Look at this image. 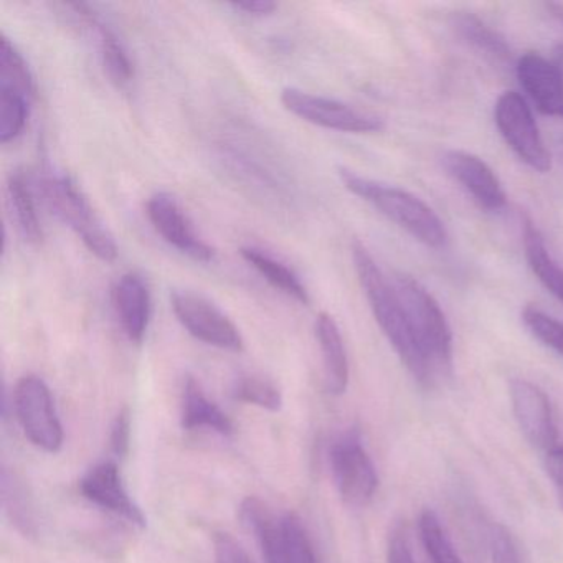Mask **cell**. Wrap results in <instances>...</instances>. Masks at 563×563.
I'll return each mask as SVG.
<instances>
[{"mask_svg":"<svg viewBox=\"0 0 563 563\" xmlns=\"http://www.w3.org/2000/svg\"><path fill=\"white\" fill-rule=\"evenodd\" d=\"M420 536L424 550L433 563H463L460 555L454 552L453 543L433 510L428 509L421 514Z\"/></svg>","mask_w":563,"mask_h":563,"instance_id":"4316f807","label":"cell"},{"mask_svg":"<svg viewBox=\"0 0 563 563\" xmlns=\"http://www.w3.org/2000/svg\"><path fill=\"white\" fill-rule=\"evenodd\" d=\"M545 470L563 506V446H555L547 451Z\"/></svg>","mask_w":563,"mask_h":563,"instance_id":"836d02e7","label":"cell"},{"mask_svg":"<svg viewBox=\"0 0 563 563\" xmlns=\"http://www.w3.org/2000/svg\"><path fill=\"white\" fill-rule=\"evenodd\" d=\"M2 500H4L5 512L14 523L19 532L25 537L35 536L34 507L31 497L25 490L24 484L18 479L11 471H2Z\"/></svg>","mask_w":563,"mask_h":563,"instance_id":"d4e9b609","label":"cell"},{"mask_svg":"<svg viewBox=\"0 0 563 563\" xmlns=\"http://www.w3.org/2000/svg\"><path fill=\"white\" fill-rule=\"evenodd\" d=\"M213 563H252L243 547L230 533H213Z\"/></svg>","mask_w":563,"mask_h":563,"instance_id":"4dcf8cb0","label":"cell"},{"mask_svg":"<svg viewBox=\"0 0 563 563\" xmlns=\"http://www.w3.org/2000/svg\"><path fill=\"white\" fill-rule=\"evenodd\" d=\"M329 461L342 500L352 507L367 506L377 493L378 476L358 434L351 431L339 438Z\"/></svg>","mask_w":563,"mask_h":563,"instance_id":"ba28073f","label":"cell"},{"mask_svg":"<svg viewBox=\"0 0 563 563\" xmlns=\"http://www.w3.org/2000/svg\"><path fill=\"white\" fill-rule=\"evenodd\" d=\"M510 398L517 423L529 443L539 450L555 448L559 434L547 395L537 385L523 378H514L510 382Z\"/></svg>","mask_w":563,"mask_h":563,"instance_id":"8fae6325","label":"cell"},{"mask_svg":"<svg viewBox=\"0 0 563 563\" xmlns=\"http://www.w3.org/2000/svg\"><path fill=\"white\" fill-rule=\"evenodd\" d=\"M35 189L48 212L64 225L70 227L97 258L103 262L117 260L118 246L113 235L108 232L74 179L47 174L37 180Z\"/></svg>","mask_w":563,"mask_h":563,"instance_id":"3957f363","label":"cell"},{"mask_svg":"<svg viewBox=\"0 0 563 563\" xmlns=\"http://www.w3.org/2000/svg\"><path fill=\"white\" fill-rule=\"evenodd\" d=\"M174 314L183 328L197 341L222 351L242 352L243 338L239 328L217 306L194 292L170 296Z\"/></svg>","mask_w":563,"mask_h":563,"instance_id":"9c48e42d","label":"cell"},{"mask_svg":"<svg viewBox=\"0 0 563 563\" xmlns=\"http://www.w3.org/2000/svg\"><path fill=\"white\" fill-rule=\"evenodd\" d=\"M14 410L25 437L34 446L58 453L64 446V427L55 410L51 388L37 375H25L14 388Z\"/></svg>","mask_w":563,"mask_h":563,"instance_id":"5b68a950","label":"cell"},{"mask_svg":"<svg viewBox=\"0 0 563 563\" xmlns=\"http://www.w3.org/2000/svg\"><path fill=\"white\" fill-rule=\"evenodd\" d=\"M553 64L559 68L560 75H562L563 80V42L562 44L556 45L555 52H553Z\"/></svg>","mask_w":563,"mask_h":563,"instance_id":"8d00e7d4","label":"cell"},{"mask_svg":"<svg viewBox=\"0 0 563 563\" xmlns=\"http://www.w3.org/2000/svg\"><path fill=\"white\" fill-rule=\"evenodd\" d=\"M494 120L500 136L520 161L537 173H549L552 159L540 136L532 110L519 93L506 91L500 95L494 108Z\"/></svg>","mask_w":563,"mask_h":563,"instance_id":"8992f818","label":"cell"},{"mask_svg":"<svg viewBox=\"0 0 563 563\" xmlns=\"http://www.w3.org/2000/svg\"><path fill=\"white\" fill-rule=\"evenodd\" d=\"M314 332L324 362L325 388L331 395H342L349 385V358L341 329L331 314L321 312Z\"/></svg>","mask_w":563,"mask_h":563,"instance_id":"e0dca14e","label":"cell"},{"mask_svg":"<svg viewBox=\"0 0 563 563\" xmlns=\"http://www.w3.org/2000/svg\"><path fill=\"white\" fill-rule=\"evenodd\" d=\"M146 213L156 232L174 249L197 262H213L216 250L197 235L189 217L173 196L159 192L151 197L146 203Z\"/></svg>","mask_w":563,"mask_h":563,"instance_id":"30bf717a","label":"cell"},{"mask_svg":"<svg viewBox=\"0 0 563 563\" xmlns=\"http://www.w3.org/2000/svg\"><path fill=\"white\" fill-rule=\"evenodd\" d=\"M32 100L18 88L0 85V143H11L24 133Z\"/></svg>","mask_w":563,"mask_h":563,"instance_id":"cb8c5ba5","label":"cell"},{"mask_svg":"<svg viewBox=\"0 0 563 563\" xmlns=\"http://www.w3.org/2000/svg\"><path fill=\"white\" fill-rule=\"evenodd\" d=\"M282 103L289 113L301 118L306 123L341 133L368 134L384 130V120L375 114L355 110L341 101L318 97L298 88H285Z\"/></svg>","mask_w":563,"mask_h":563,"instance_id":"52a82bcc","label":"cell"},{"mask_svg":"<svg viewBox=\"0 0 563 563\" xmlns=\"http://www.w3.org/2000/svg\"><path fill=\"white\" fill-rule=\"evenodd\" d=\"M489 550L493 563H520L516 542L509 530L500 523L490 529Z\"/></svg>","mask_w":563,"mask_h":563,"instance_id":"f546056e","label":"cell"},{"mask_svg":"<svg viewBox=\"0 0 563 563\" xmlns=\"http://www.w3.org/2000/svg\"><path fill=\"white\" fill-rule=\"evenodd\" d=\"M75 11V15L81 19L85 24L95 29L98 35V47H100L101 64H103L104 71L108 78L113 81L118 87H124L130 84L134 78L133 62H131L130 54L124 48L123 42L118 38V35L108 27L107 24L100 21L95 15L88 5L85 4H70Z\"/></svg>","mask_w":563,"mask_h":563,"instance_id":"ac0fdd59","label":"cell"},{"mask_svg":"<svg viewBox=\"0 0 563 563\" xmlns=\"http://www.w3.org/2000/svg\"><path fill=\"white\" fill-rule=\"evenodd\" d=\"M451 27L464 44L470 45L477 54L484 55L486 60L506 65L512 58V52L506 38L489 25L484 24L477 15L471 12H456L451 19Z\"/></svg>","mask_w":563,"mask_h":563,"instance_id":"ffe728a7","label":"cell"},{"mask_svg":"<svg viewBox=\"0 0 563 563\" xmlns=\"http://www.w3.org/2000/svg\"><path fill=\"white\" fill-rule=\"evenodd\" d=\"M235 400L243 404L255 405L268 411H278L283 405V397L272 382L258 377H240L232 388Z\"/></svg>","mask_w":563,"mask_h":563,"instance_id":"83f0119b","label":"cell"},{"mask_svg":"<svg viewBox=\"0 0 563 563\" xmlns=\"http://www.w3.org/2000/svg\"><path fill=\"white\" fill-rule=\"evenodd\" d=\"M523 249L530 269L543 288L563 302V268L552 258L532 220H523Z\"/></svg>","mask_w":563,"mask_h":563,"instance_id":"603a6c76","label":"cell"},{"mask_svg":"<svg viewBox=\"0 0 563 563\" xmlns=\"http://www.w3.org/2000/svg\"><path fill=\"white\" fill-rule=\"evenodd\" d=\"M443 166L483 209L497 212L506 207L507 196L503 184L479 157L466 151H446L443 154Z\"/></svg>","mask_w":563,"mask_h":563,"instance_id":"4fadbf2b","label":"cell"},{"mask_svg":"<svg viewBox=\"0 0 563 563\" xmlns=\"http://www.w3.org/2000/svg\"><path fill=\"white\" fill-rule=\"evenodd\" d=\"M243 527L255 537L266 563H291L285 514L276 516L258 497H246L240 506Z\"/></svg>","mask_w":563,"mask_h":563,"instance_id":"9a60e30c","label":"cell"},{"mask_svg":"<svg viewBox=\"0 0 563 563\" xmlns=\"http://www.w3.org/2000/svg\"><path fill=\"white\" fill-rule=\"evenodd\" d=\"M0 85L18 88L34 98L35 81L27 62L14 44L2 35L0 41Z\"/></svg>","mask_w":563,"mask_h":563,"instance_id":"484cf974","label":"cell"},{"mask_svg":"<svg viewBox=\"0 0 563 563\" xmlns=\"http://www.w3.org/2000/svg\"><path fill=\"white\" fill-rule=\"evenodd\" d=\"M80 490L85 499L95 506L123 517L137 527H146L143 510L131 499L130 493L121 479L120 467L113 461L91 467L80 481Z\"/></svg>","mask_w":563,"mask_h":563,"instance_id":"7c38bea8","label":"cell"},{"mask_svg":"<svg viewBox=\"0 0 563 563\" xmlns=\"http://www.w3.org/2000/svg\"><path fill=\"white\" fill-rule=\"evenodd\" d=\"M516 75L540 113L563 118V80L553 62L529 52L517 60Z\"/></svg>","mask_w":563,"mask_h":563,"instance_id":"5bb4252c","label":"cell"},{"mask_svg":"<svg viewBox=\"0 0 563 563\" xmlns=\"http://www.w3.org/2000/svg\"><path fill=\"white\" fill-rule=\"evenodd\" d=\"M232 8L243 14L253 15V18H266V15H272L278 5L269 0H253V2H235Z\"/></svg>","mask_w":563,"mask_h":563,"instance_id":"e575fe53","label":"cell"},{"mask_svg":"<svg viewBox=\"0 0 563 563\" xmlns=\"http://www.w3.org/2000/svg\"><path fill=\"white\" fill-rule=\"evenodd\" d=\"M391 285L404 306L411 332L437 377L450 371L453 334L437 299L417 279L404 273L395 275Z\"/></svg>","mask_w":563,"mask_h":563,"instance_id":"277c9868","label":"cell"},{"mask_svg":"<svg viewBox=\"0 0 563 563\" xmlns=\"http://www.w3.org/2000/svg\"><path fill=\"white\" fill-rule=\"evenodd\" d=\"M114 309L130 341L143 342L151 321V292L143 276L126 273L113 289Z\"/></svg>","mask_w":563,"mask_h":563,"instance_id":"2e32d148","label":"cell"},{"mask_svg":"<svg viewBox=\"0 0 563 563\" xmlns=\"http://www.w3.org/2000/svg\"><path fill=\"white\" fill-rule=\"evenodd\" d=\"M240 253H242L243 260L252 265L273 288L279 289V291L285 292L286 296L301 302V305H309L311 299H309L308 289L302 285L299 276L285 263L279 262L278 258L269 255L265 250L256 249V246H245V249L240 250Z\"/></svg>","mask_w":563,"mask_h":563,"instance_id":"7402d4cb","label":"cell"},{"mask_svg":"<svg viewBox=\"0 0 563 563\" xmlns=\"http://www.w3.org/2000/svg\"><path fill=\"white\" fill-rule=\"evenodd\" d=\"M352 260H354L358 282H361L365 298L374 312L375 321L380 325L382 332L390 342L394 351L397 352L401 364L408 368L418 384L428 388L433 387L437 374L428 364L427 357L411 332L407 314H405L404 306L395 292L394 285L387 282L384 273L375 263L374 256L358 240H354L352 243Z\"/></svg>","mask_w":563,"mask_h":563,"instance_id":"6da1fadb","label":"cell"},{"mask_svg":"<svg viewBox=\"0 0 563 563\" xmlns=\"http://www.w3.org/2000/svg\"><path fill=\"white\" fill-rule=\"evenodd\" d=\"M131 440V413L128 408H123L114 420L111 428V450L118 457H124L130 451Z\"/></svg>","mask_w":563,"mask_h":563,"instance_id":"1f68e13d","label":"cell"},{"mask_svg":"<svg viewBox=\"0 0 563 563\" xmlns=\"http://www.w3.org/2000/svg\"><path fill=\"white\" fill-rule=\"evenodd\" d=\"M522 321L537 341L563 357V322L556 321L555 318L533 306H527L523 309Z\"/></svg>","mask_w":563,"mask_h":563,"instance_id":"f1b7e54d","label":"cell"},{"mask_svg":"<svg viewBox=\"0 0 563 563\" xmlns=\"http://www.w3.org/2000/svg\"><path fill=\"white\" fill-rule=\"evenodd\" d=\"M545 8L547 11L550 12V15H552L560 25H563V4H553V2H550V4H545Z\"/></svg>","mask_w":563,"mask_h":563,"instance_id":"d590c367","label":"cell"},{"mask_svg":"<svg viewBox=\"0 0 563 563\" xmlns=\"http://www.w3.org/2000/svg\"><path fill=\"white\" fill-rule=\"evenodd\" d=\"M9 207L12 219L21 232L22 239L31 245H41L44 240L41 219H38L35 194L22 173H12L8 180Z\"/></svg>","mask_w":563,"mask_h":563,"instance_id":"44dd1931","label":"cell"},{"mask_svg":"<svg viewBox=\"0 0 563 563\" xmlns=\"http://www.w3.org/2000/svg\"><path fill=\"white\" fill-rule=\"evenodd\" d=\"M556 157H559L560 163H562L563 166V137L562 141H560L559 144H556Z\"/></svg>","mask_w":563,"mask_h":563,"instance_id":"74e56055","label":"cell"},{"mask_svg":"<svg viewBox=\"0 0 563 563\" xmlns=\"http://www.w3.org/2000/svg\"><path fill=\"white\" fill-rule=\"evenodd\" d=\"M180 424L184 430L209 428L222 437L233 434V423L219 405L209 400L196 378L189 377L184 384L183 413Z\"/></svg>","mask_w":563,"mask_h":563,"instance_id":"d6986e66","label":"cell"},{"mask_svg":"<svg viewBox=\"0 0 563 563\" xmlns=\"http://www.w3.org/2000/svg\"><path fill=\"white\" fill-rule=\"evenodd\" d=\"M338 174L349 192L374 206L382 216L407 230L418 242L431 249L446 246L450 239L446 227L423 200L398 187L385 186L358 176L345 167H339Z\"/></svg>","mask_w":563,"mask_h":563,"instance_id":"7a4b0ae2","label":"cell"},{"mask_svg":"<svg viewBox=\"0 0 563 563\" xmlns=\"http://www.w3.org/2000/svg\"><path fill=\"white\" fill-rule=\"evenodd\" d=\"M388 563H415L410 540L404 526L395 527L388 539Z\"/></svg>","mask_w":563,"mask_h":563,"instance_id":"d6a6232c","label":"cell"}]
</instances>
